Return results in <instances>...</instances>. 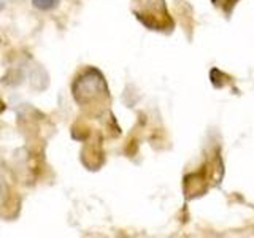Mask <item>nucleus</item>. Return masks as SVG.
Returning <instances> with one entry per match:
<instances>
[{"mask_svg": "<svg viewBox=\"0 0 254 238\" xmlns=\"http://www.w3.org/2000/svg\"><path fill=\"white\" fill-rule=\"evenodd\" d=\"M97 92H107V86L99 70L91 68L84 71L73 84V95L78 103H87Z\"/></svg>", "mask_w": 254, "mask_h": 238, "instance_id": "f257e3e1", "label": "nucleus"}, {"mask_svg": "<svg viewBox=\"0 0 254 238\" xmlns=\"http://www.w3.org/2000/svg\"><path fill=\"white\" fill-rule=\"evenodd\" d=\"M61 3V0H32V6L37 8L40 11H50L58 8V5Z\"/></svg>", "mask_w": 254, "mask_h": 238, "instance_id": "f03ea898", "label": "nucleus"}, {"mask_svg": "<svg viewBox=\"0 0 254 238\" xmlns=\"http://www.w3.org/2000/svg\"><path fill=\"white\" fill-rule=\"evenodd\" d=\"M3 8H5V2H3V0H0V11H2Z\"/></svg>", "mask_w": 254, "mask_h": 238, "instance_id": "7ed1b4c3", "label": "nucleus"}]
</instances>
